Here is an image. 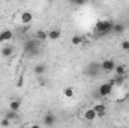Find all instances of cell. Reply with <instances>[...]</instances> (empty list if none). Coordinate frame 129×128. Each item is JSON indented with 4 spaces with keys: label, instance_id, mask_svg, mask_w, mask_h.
<instances>
[{
    "label": "cell",
    "instance_id": "2e32d148",
    "mask_svg": "<svg viewBox=\"0 0 129 128\" xmlns=\"http://www.w3.org/2000/svg\"><path fill=\"white\" fill-rule=\"evenodd\" d=\"M35 39H38L39 42H42V41H45V39H48V32H45V30H36L35 33V36H33Z\"/></svg>",
    "mask_w": 129,
    "mask_h": 128
},
{
    "label": "cell",
    "instance_id": "9c48e42d",
    "mask_svg": "<svg viewBox=\"0 0 129 128\" xmlns=\"http://www.w3.org/2000/svg\"><path fill=\"white\" fill-rule=\"evenodd\" d=\"M92 109L95 110V113H96L98 118H104V116L107 115V105H105L104 102H98V104H95Z\"/></svg>",
    "mask_w": 129,
    "mask_h": 128
},
{
    "label": "cell",
    "instance_id": "5bb4252c",
    "mask_svg": "<svg viewBox=\"0 0 129 128\" xmlns=\"http://www.w3.org/2000/svg\"><path fill=\"white\" fill-rule=\"evenodd\" d=\"M60 36H62V30L60 29H51V30H48V39H51V41H57Z\"/></svg>",
    "mask_w": 129,
    "mask_h": 128
},
{
    "label": "cell",
    "instance_id": "7402d4cb",
    "mask_svg": "<svg viewBox=\"0 0 129 128\" xmlns=\"http://www.w3.org/2000/svg\"><path fill=\"white\" fill-rule=\"evenodd\" d=\"M122 48H123L125 51H129V41H123V42H122Z\"/></svg>",
    "mask_w": 129,
    "mask_h": 128
},
{
    "label": "cell",
    "instance_id": "30bf717a",
    "mask_svg": "<svg viewBox=\"0 0 129 128\" xmlns=\"http://www.w3.org/2000/svg\"><path fill=\"white\" fill-rule=\"evenodd\" d=\"M0 54H2L3 57H11V56L14 54V47L9 45V44H5V45L2 47V50H0Z\"/></svg>",
    "mask_w": 129,
    "mask_h": 128
},
{
    "label": "cell",
    "instance_id": "6da1fadb",
    "mask_svg": "<svg viewBox=\"0 0 129 128\" xmlns=\"http://www.w3.org/2000/svg\"><path fill=\"white\" fill-rule=\"evenodd\" d=\"M23 48H24V53H26L29 57H33V56L41 54V42H39L38 39H35V38L27 39V41L24 42Z\"/></svg>",
    "mask_w": 129,
    "mask_h": 128
},
{
    "label": "cell",
    "instance_id": "603a6c76",
    "mask_svg": "<svg viewBox=\"0 0 129 128\" xmlns=\"http://www.w3.org/2000/svg\"><path fill=\"white\" fill-rule=\"evenodd\" d=\"M26 128H41V125H38V124H30V125H27Z\"/></svg>",
    "mask_w": 129,
    "mask_h": 128
},
{
    "label": "cell",
    "instance_id": "d6986e66",
    "mask_svg": "<svg viewBox=\"0 0 129 128\" xmlns=\"http://www.w3.org/2000/svg\"><path fill=\"white\" fill-rule=\"evenodd\" d=\"M5 118H6L8 121H11V122H15V121H18V113H17V112H11V110H8L6 115H5Z\"/></svg>",
    "mask_w": 129,
    "mask_h": 128
},
{
    "label": "cell",
    "instance_id": "52a82bcc",
    "mask_svg": "<svg viewBox=\"0 0 129 128\" xmlns=\"http://www.w3.org/2000/svg\"><path fill=\"white\" fill-rule=\"evenodd\" d=\"M101 72V65L96 63V62H92V63L87 66V75L90 77H98Z\"/></svg>",
    "mask_w": 129,
    "mask_h": 128
},
{
    "label": "cell",
    "instance_id": "7a4b0ae2",
    "mask_svg": "<svg viewBox=\"0 0 129 128\" xmlns=\"http://www.w3.org/2000/svg\"><path fill=\"white\" fill-rule=\"evenodd\" d=\"M113 24L114 23L110 21V20H99L96 23V26H95V29H96L99 36H105V35L113 32Z\"/></svg>",
    "mask_w": 129,
    "mask_h": 128
},
{
    "label": "cell",
    "instance_id": "8fae6325",
    "mask_svg": "<svg viewBox=\"0 0 129 128\" xmlns=\"http://www.w3.org/2000/svg\"><path fill=\"white\" fill-rule=\"evenodd\" d=\"M96 113H95V110L90 107V109H87L86 112H84V119L87 121V122H93V121H96Z\"/></svg>",
    "mask_w": 129,
    "mask_h": 128
},
{
    "label": "cell",
    "instance_id": "7c38bea8",
    "mask_svg": "<svg viewBox=\"0 0 129 128\" xmlns=\"http://www.w3.org/2000/svg\"><path fill=\"white\" fill-rule=\"evenodd\" d=\"M113 72L116 77H126V66L125 65H116Z\"/></svg>",
    "mask_w": 129,
    "mask_h": 128
},
{
    "label": "cell",
    "instance_id": "44dd1931",
    "mask_svg": "<svg viewBox=\"0 0 129 128\" xmlns=\"http://www.w3.org/2000/svg\"><path fill=\"white\" fill-rule=\"evenodd\" d=\"M0 125H2V127H3V128L9 127V125H11V121H8L6 118H3V119H2V122H0Z\"/></svg>",
    "mask_w": 129,
    "mask_h": 128
},
{
    "label": "cell",
    "instance_id": "8992f818",
    "mask_svg": "<svg viewBox=\"0 0 129 128\" xmlns=\"http://www.w3.org/2000/svg\"><path fill=\"white\" fill-rule=\"evenodd\" d=\"M12 38H14V32L11 30V29H3V30H0V44H8L9 41H12Z\"/></svg>",
    "mask_w": 129,
    "mask_h": 128
},
{
    "label": "cell",
    "instance_id": "4fadbf2b",
    "mask_svg": "<svg viewBox=\"0 0 129 128\" xmlns=\"http://www.w3.org/2000/svg\"><path fill=\"white\" fill-rule=\"evenodd\" d=\"M125 30H126V26H125L123 23H114V24H113V33L122 35V33H125Z\"/></svg>",
    "mask_w": 129,
    "mask_h": 128
},
{
    "label": "cell",
    "instance_id": "e0dca14e",
    "mask_svg": "<svg viewBox=\"0 0 129 128\" xmlns=\"http://www.w3.org/2000/svg\"><path fill=\"white\" fill-rule=\"evenodd\" d=\"M20 109H21V101H20V99H12V101L9 102V110H11V112H17V113H18Z\"/></svg>",
    "mask_w": 129,
    "mask_h": 128
},
{
    "label": "cell",
    "instance_id": "277c9868",
    "mask_svg": "<svg viewBox=\"0 0 129 128\" xmlns=\"http://www.w3.org/2000/svg\"><path fill=\"white\" fill-rule=\"evenodd\" d=\"M99 65H101V71H104V72H113L117 63H116L114 59H104Z\"/></svg>",
    "mask_w": 129,
    "mask_h": 128
},
{
    "label": "cell",
    "instance_id": "5b68a950",
    "mask_svg": "<svg viewBox=\"0 0 129 128\" xmlns=\"http://www.w3.org/2000/svg\"><path fill=\"white\" fill-rule=\"evenodd\" d=\"M98 94L99 96H110L113 94V86L107 81V83H102L99 88H98Z\"/></svg>",
    "mask_w": 129,
    "mask_h": 128
},
{
    "label": "cell",
    "instance_id": "9a60e30c",
    "mask_svg": "<svg viewBox=\"0 0 129 128\" xmlns=\"http://www.w3.org/2000/svg\"><path fill=\"white\" fill-rule=\"evenodd\" d=\"M33 72H35L36 75H42V74H45V72H47V65L45 63H36L35 65V68H33Z\"/></svg>",
    "mask_w": 129,
    "mask_h": 128
},
{
    "label": "cell",
    "instance_id": "ac0fdd59",
    "mask_svg": "<svg viewBox=\"0 0 129 128\" xmlns=\"http://www.w3.org/2000/svg\"><path fill=\"white\" fill-rule=\"evenodd\" d=\"M83 42H84V38H83V36H80V35H75V36H72V38H71V44H72V45H75V47L81 45Z\"/></svg>",
    "mask_w": 129,
    "mask_h": 128
},
{
    "label": "cell",
    "instance_id": "ffe728a7",
    "mask_svg": "<svg viewBox=\"0 0 129 128\" xmlns=\"http://www.w3.org/2000/svg\"><path fill=\"white\" fill-rule=\"evenodd\" d=\"M63 95L66 96V98H74V95H75V91H74V88H71V86L64 88V89H63Z\"/></svg>",
    "mask_w": 129,
    "mask_h": 128
},
{
    "label": "cell",
    "instance_id": "3957f363",
    "mask_svg": "<svg viewBox=\"0 0 129 128\" xmlns=\"http://www.w3.org/2000/svg\"><path fill=\"white\" fill-rule=\"evenodd\" d=\"M42 124H44L47 128H54V125L57 124V116H56L53 112H48V113L44 115V118H42Z\"/></svg>",
    "mask_w": 129,
    "mask_h": 128
},
{
    "label": "cell",
    "instance_id": "ba28073f",
    "mask_svg": "<svg viewBox=\"0 0 129 128\" xmlns=\"http://www.w3.org/2000/svg\"><path fill=\"white\" fill-rule=\"evenodd\" d=\"M32 21H33V14L30 11H24V12L20 14V23H21V24L27 26V24H30Z\"/></svg>",
    "mask_w": 129,
    "mask_h": 128
},
{
    "label": "cell",
    "instance_id": "cb8c5ba5",
    "mask_svg": "<svg viewBox=\"0 0 129 128\" xmlns=\"http://www.w3.org/2000/svg\"><path fill=\"white\" fill-rule=\"evenodd\" d=\"M126 96H128V99H129V94H128V95H126Z\"/></svg>",
    "mask_w": 129,
    "mask_h": 128
}]
</instances>
